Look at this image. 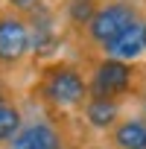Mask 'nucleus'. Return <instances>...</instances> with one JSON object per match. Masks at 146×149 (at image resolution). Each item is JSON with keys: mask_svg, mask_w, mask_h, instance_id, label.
<instances>
[{"mask_svg": "<svg viewBox=\"0 0 146 149\" xmlns=\"http://www.w3.org/2000/svg\"><path fill=\"white\" fill-rule=\"evenodd\" d=\"M32 102L53 114H79L88 102V67L82 58H53L38 64V73L29 88Z\"/></svg>", "mask_w": 146, "mask_h": 149, "instance_id": "1", "label": "nucleus"}, {"mask_svg": "<svg viewBox=\"0 0 146 149\" xmlns=\"http://www.w3.org/2000/svg\"><path fill=\"white\" fill-rule=\"evenodd\" d=\"M143 12H146V3H143V0H102L99 9H97L94 18H91V24L85 26L82 38L76 41V47L88 50L82 61L99 56V50H102L114 35H120L131 21H137Z\"/></svg>", "mask_w": 146, "mask_h": 149, "instance_id": "2", "label": "nucleus"}, {"mask_svg": "<svg viewBox=\"0 0 146 149\" xmlns=\"http://www.w3.org/2000/svg\"><path fill=\"white\" fill-rule=\"evenodd\" d=\"M88 67V94L97 100H131L140 82V64L120 61L111 56H94L85 61Z\"/></svg>", "mask_w": 146, "mask_h": 149, "instance_id": "3", "label": "nucleus"}, {"mask_svg": "<svg viewBox=\"0 0 146 149\" xmlns=\"http://www.w3.org/2000/svg\"><path fill=\"white\" fill-rule=\"evenodd\" d=\"M76 146L79 143L70 132V120L64 114H53L38 105V114L26 117L21 132L3 149H76Z\"/></svg>", "mask_w": 146, "mask_h": 149, "instance_id": "4", "label": "nucleus"}, {"mask_svg": "<svg viewBox=\"0 0 146 149\" xmlns=\"http://www.w3.org/2000/svg\"><path fill=\"white\" fill-rule=\"evenodd\" d=\"M32 58V26L26 12L0 3V73L12 76Z\"/></svg>", "mask_w": 146, "mask_h": 149, "instance_id": "5", "label": "nucleus"}, {"mask_svg": "<svg viewBox=\"0 0 146 149\" xmlns=\"http://www.w3.org/2000/svg\"><path fill=\"white\" fill-rule=\"evenodd\" d=\"M99 56H111V58H120V61L140 64L146 58V12L137 21H131L120 35H114L99 50Z\"/></svg>", "mask_w": 146, "mask_h": 149, "instance_id": "6", "label": "nucleus"}, {"mask_svg": "<svg viewBox=\"0 0 146 149\" xmlns=\"http://www.w3.org/2000/svg\"><path fill=\"white\" fill-rule=\"evenodd\" d=\"M79 117H82L85 129L99 132V134H108V132L117 126V120L123 117V102H117V100H97V97H88V102L82 105Z\"/></svg>", "mask_w": 146, "mask_h": 149, "instance_id": "7", "label": "nucleus"}, {"mask_svg": "<svg viewBox=\"0 0 146 149\" xmlns=\"http://www.w3.org/2000/svg\"><path fill=\"white\" fill-rule=\"evenodd\" d=\"M108 149H146V117L143 114H123L117 126L105 134Z\"/></svg>", "mask_w": 146, "mask_h": 149, "instance_id": "8", "label": "nucleus"}, {"mask_svg": "<svg viewBox=\"0 0 146 149\" xmlns=\"http://www.w3.org/2000/svg\"><path fill=\"white\" fill-rule=\"evenodd\" d=\"M24 105L15 100V91H0V149H3L24 126Z\"/></svg>", "mask_w": 146, "mask_h": 149, "instance_id": "9", "label": "nucleus"}, {"mask_svg": "<svg viewBox=\"0 0 146 149\" xmlns=\"http://www.w3.org/2000/svg\"><path fill=\"white\" fill-rule=\"evenodd\" d=\"M3 6H9V9H18V12H32L35 6H41L44 0H0Z\"/></svg>", "mask_w": 146, "mask_h": 149, "instance_id": "10", "label": "nucleus"}, {"mask_svg": "<svg viewBox=\"0 0 146 149\" xmlns=\"http://www.w3.org/2000/svg\"><path fill=\"white\" fill-rule=\"evenodd\" d=\"M137 102H140V114L146 117V64H140V82H137Z\"/></svg>", "mask_w": 146, "mask_h": 149, "instance_id": "11", "label": "nucleus"}, {"mask_svg": "<svg viewBox=\"0 0 146 149\" xmlns=\"http://www.w3.org/2000/svg\"><path fill=\"white\" fill-rule=\"evenodd\" d=\"M76 149H108V146H99V143H79Z\"/></svg>", "mask_w": 146, "mask_h": 149, "instance_id": "12", "label": "nucleus"}, {"mask_svg": "<svg viewBox=\"0 0 146 149\" xmlns=\"http://www.w3.org/2000/svg\"><path fill=\"white\" fill-rule=\"evenodd\" d=\"M143 3H146V0H143Z\"/></svg>", "mask_w": 146, "mask_h": 149, "instance_id": "13", "label": "nucleus"}]
</instances>
